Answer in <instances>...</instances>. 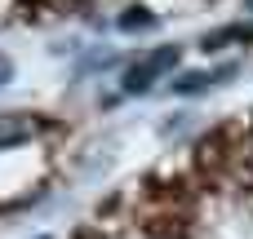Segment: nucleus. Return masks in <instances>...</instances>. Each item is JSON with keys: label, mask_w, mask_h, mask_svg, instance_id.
Segmentation results:
<instances>
[{"label": "nucleus", "mask_w": 253, "mask_h": 239, "mask_svg": "<svg viewBox=\"0 0 253 239\" xmlns=\"http://www.w3.org/2000/svg\"><path fill=\"white\" fill-rule=\"evenodd\" d=\"M173 67H178V49H173V44H165V49H151L142 62H133V67H129V75H125V89H129V93H147V89H151V84H156L165 71H173Z\"/></svg>", "instance_id": "nucleus-1"}, {"label": "nucleus", "mask_w": 253, "mask_h": 239, "mask_svg": "<svg viewBox=\"0 0 253 239\" xmlns=\"http://www.w3.org/2000/svg\"><path fill=\"white\" fill-rule=\"evenodd\" d=\"M231 71H236V67H218V71H209V75H205V71H196V75H182L173 89H178V93H200L205 84H213V80H227Z\"/></svg>", "instance_id": "nucleus-3"}, {"label": "nucleus", "mask_w": 253, "mask_h": 239, "mask_svg": "<svg viewBox=\"0 0 253 239\" xmlns=\"http://www.w3.org/2000/svg\"><path fill=\"white\" fill-rule=\"evenodd\" d=\"M147 27H156V18H151L147 9H129V13L120 18V31H147Z\"/></svg>", "instance_id": "nucleus-4"}, {"label": "nucleus", "mask_w": 253, "mask_h": 239, "mask_svg": "<svg viewBox=\"0 0 253 239\" xmlns=\"http://www.w3.org/2000/svg\"><path fill=\"white\" fill-rule=\"evenodd\" d=\"M36 120L31 115H0V146H18L27 137H36Z\"/></svg>", "instance_id": "nucleus-2"}]
</instances>
